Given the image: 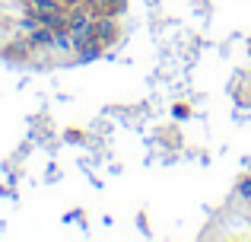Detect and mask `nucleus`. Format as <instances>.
<instances>
[{"instance_id":"nucleus-6","label":"nucleus","mask_w":251,"mask_h":242,"mask_svg":"<svg viewBox=\"0 0 251 242\" xmlns=\"http://www.w3.org/2000/svg\"><path fill=\"white\" fill-rule=\"evenodd\" d=\"M235 198L242 201V204H251V175H242L239 185H235Z\"/></svg>"},{"instance_id":"nucleus-12","label":"nucleus","mask_w":251,"mask_h":242,"mask_svg":"<svg viewBox=\"0 0 251 242\" xmlns=\"http://www.w3.org/2000/svg\"><path fill=\"white\" fill-rule=\"evenodd\" d=\"M248 207H251V204H248Z\"/></svg>"},{"instance_id":"nucleus-1","label":"nucleus","mask_w":251,"mask_h":242,"mask_svg":"<svg viewBox=\"0 0 251 242\" xmlns=\"http://www.w3.org/2000/svg\"><path fill=\"white\" fill-rule=\"evenodd\" d=\"M96 38L111 48L118 42V16H96Z\"/></svg>"},{"instance_id":"nucleus-9","label":"nucleus","mask_w":251,"mask_h":242,"mask_svg":"<svg viewBox=\"0 0 251 242\" xmlns=\"http://www.w3.org/2000/svg\"><path fill=\"white\" fill-rule=\"evenodd\" d=\"M64 140H67V143H83L86 134H83V131H67V134H64Z\"/></svg>"},{"instance_id":"nucleus-10","label":"nucleus","mask_w":251,"mask_h":242,"mask_svg":"<svg viewBox=\"0 0 251 242\" xmlns=\"http://www.w3.org/2000/svg\"><path fill=\"white\" fill-rule=\"evenodd\" d=\"M137 223H140V233H143V236H150V226H147V217H143V214L137 217Z\"/></svg>"},{"instance_id":"nucleus-4","label":"nucleus","mask_w":251,"mask_h":242,"mask_svg":"<svg viewBox=\"0 0 251 242\" xmlns=\"http://www.w3.org/2000/svg\"><path fill=\"white\" fill-rule=\"evenodd\" d=\"M99 57H105V45L99 42V38H92L89 45H83L74 54V64H89V61H99Z\"/></svg>"},{"instance_id":"nucleus-2","label":"nucleus","mask_w":251,"mask_h":242,"mask_svg":"<svg viewBox=\"0 0 251 242\" xmlns=\"http://www.w3.org/2000/svg\"><path fill=\"white\" fill-rule=\"evenodd\" d=\"M83 6H89L96 16H121L127 10V0H83Z\"/></svg>"},{"instance_id":"nucleus-11","label":"nucleus","mask_w":251,"mask_h":242,"mask_svg":"<svg viewBox=\"0 0 251 242\" xmlns=\"http://www.w3.org/2000/svg\"><path fill=\"white\" fill-rule=\"evenodd\" d=\"M248 54H251V38H248Z\"/></svg>"},{"instance_id":"nucleus-8","label":"nucleus","mask_w":251,"mask_h":242,"mask_svg":"<svg viewBox=\"0 0 251 242\" xmlns=\"http://www.w3.org/2000/svg\"><path fill=\"white\" fill-rule=\"evenodd\" d=\"M61 179V166H57V162H51L48 169H45V182H57Z\"/></svg>"},{"instance_id":"nucleus-3","label":"nucleus","mask_w":251,"mask_h":242,"mask_svg":"<svg viewBox=\"0 0 251 242\" xmlns=\"http://www.w3.org/2000/svg\"><path fill=\"white\" fill-rule=\"evenodd\" d=\"M35 19L51 32H64L67 29V6H64V10H51V13H38Z\"/></svg>"},{"instance_id":"nucleus-7","label":"nucleus","mask_w":251,"mask_h":242,"mask_svg":"<svg viewBox=\"0 0 251 242\" xmlns=\"http://www.w3.org/2000/svg\"><path fill=\"white\" fill-rule=\"evenodd\" d=\"M172 115H175L178 121H184V118H191V108L184 106V102H178V106H172Z\"/></svg>"},{"instance_id":"nucleus-5","label":"nucleus","mask_w":251,"mask_h":242,"mask_svg":"<svg viewBox=\"0 0 251 242\" xmlns=\"http://www.w3.org/2000/svg\"><path fill=\"white\" fill-rule=\"evenodd\" d=\"M29 42H32L35 51H51V48H54V32L45 29V26H38V29L29 32Z\"/></svg>"}]
</instances>
